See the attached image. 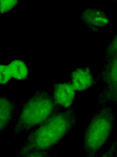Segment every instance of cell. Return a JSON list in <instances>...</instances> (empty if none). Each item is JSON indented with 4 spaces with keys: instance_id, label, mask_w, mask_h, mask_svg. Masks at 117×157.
I'll list each match as a JSON object with an SVG mask.
<instances>
[{
    "instance_id": "e0dca14e",
    "label": "cell",
    "mask_w": 117,
    "mask_h": 157,
    "mask_svg": "<svg viewBox=\"0 0 117 157\" xmlns=\"http://www.w3.org/2000/svg\"><path fill=\"white\" fill-rule=\"evenodd\" d=\"M115 157H117V151L115 155Z\"/></svg>"
},
{
    "instance_id": "8fae6325",
    "label": "cell",
    "mask_w": 117,
    "mask_h": 157,
    "mask_svg": "<svg viewBox=\"0 0 117 157\" xmlns=\"http://www.w3.org/2000/svg\"><path fill=\"white\" fill-rule=\"evenodd\" d=\"M18 3V0H1V14L6 13L13 10Z\"/></svg>"
},
{
    "instance_id": "9c48e42d",
    "label": "cell",
    "mask_w": 117,
    "mask_h": 157,
    "mask_svg": "<svg viewBox=\"0 0 117 157\" xmlns=\"http://www.w3.org/2000/svg\"><path fill=\"white\" fill-rule=\"evenodd\" d=\"M8 66L13 78L19 80H23L27 78L28 69L26 64L23 61L14 60L9 63Z\"/></svg>"
},
{
    "instance_id": "52a82bcc",
    "label": "cell",
    "mask_w": 117,
    "mask_h": 157,
    "mask_svg": "<svg viewBox=\"0 0 117 157\" xmlns=\"http://www.w3.org/2000/svg\"><path fill=\"white\" fill-rule=\"evenodd\" d=\"M19 104L12 98L2 96L0 101V132L6 131L9 124L17 119Z\"/></svg>"
},
{
    "instance_id": "7a4b0ae2",
    "label": "cell",
    "mask_w": 117,
    "mask_h": 157,
    "mask_svg": "<svg viewBox=\"0 0 117 157\" xmlns=\"http://www.w3.org/2000/svg\"><path fill=\"white\" fill-rule=\"evenodd\" d=\"M60 110L63 109L58 107L49 91L37 90L20 109L14 127L13 139L24 133H29Z\"/></svg>"
},
{
    "instance_id": "4fadbf2b",
    "label": "cell",
    "mask_w": 117,
    "mask_h": 157,
    "mask_svg": "<svg viewBox=\"0 0 117 157\" xmlns=\"http://www.w3.org/2000/svg\"><path fill=\"white\" fill-rule=\"evenodd\" d=\"M117 151V138L111 144L107 151L102 154L100 157H115Z\"/></svg>"
},
{
    "instance_id": "5b68a950",
    "label": "cell",
    "mask_w": 117,
    "mask_h": 157,
    "mask_svg": "<svg viewBox=\"0 0 117 157\" xmlns=\"http://www.w3.org/2000/svg\"><path fill=\"white\" fill-rule=\"evenodd\" d=\"M76 91L71 82L54 83L52 85L51 94L58 107L65 110L73 107Z\"/></svg>"
},
{
    "instance_id": "7c38bea8",
    "label": "cell",
    "mask_w": 117,
    "mask_h": 157,
    "mask_svg": "<svg viewBox=\"0 0 117 157\" xmlns=\"http://www.w3.org/2000/svg\"><path fill=\"white\" fill-rule=\"evenodd\" d=\"M0 69H1V75H0L1 85H4L8 83L13 77L11 75L8 65L1 64Z\"/></svg>"
},
{
    "instance_id": "ba28073f",
    "label": "cell",
    "mask_w": 117,
    "mask_h": 157,
    "mask_svg": "<svg viewBox=\"0 0 117 157\" xmlns=\"http://www.w3.org/2000/svg\"><path fill=\"white\" fill-rule=\"evenodd\" d=\"M71 78L73 86L78 91H85L97 83L89 67L75 69L71 74Z\"/></svg>"
},
{
    "instance_id": "8992f818",
    "label": "cell",
    "mask_w": 117,
    "mask_h": 157,
    "mask_svg": "<svg viewBox=\"0 0 117 157\" xmlns=\"http://www.w3.org/2000/svg\"><path fill=\"white\" fill-rule=\"evenodd\" d=\"M80 18L93 33H100V28L106 27L110 23V18L105 12L96 8H86L82 12Z\"/></svg>"
},
{
    "instance_id": "2e32d148",
    "label": "cell",
    "mask_w": 117,
    "mask_h": 157,
    "mask_svg": "<svg viewBox=\"0 0 117 157\" xmlns=\"http://www.w3.org/2000/svg\"><path fill=\"white\" fill-rule=\"evenodd\" d=\"M113 1H114V3H115L117 5V0H113Z\"/></svg>"
},
{
    "instance_id": "6da1fadb",
    "label": "cell",
    "mask_w": 117,
    "mask_h": 157,
    "mask_svg": "<svg viewBox=\"0 0 117 157\" xmlns=\"http://www.w3.org/2000/svg\"><path fill=\"white\" fill-rule=\"evenodd\" d=\"M80 112L73 107L60 110L28 133L15 157L37 152L49 153L77 125Z\"/></svg>"
},
{
    "instance_id": "277c9868",
    "label": "cell",
    "mask_w": 117,
    "mask_h": 157,
    "mask_svg": "<svg viewBox=\"0 0 117 157\" xmlns=\"http://www.w3.org/2000/svg\"><path fill=\"white\" fill-rule=\"evenodd\" d=\"M102 71L96 77L104 86L97 100V105H107L117 92V58L105 62Z\"/></svg>"
},
{
    "instance_id": "30bf717a",
    "label": "cell",
    "mask_w": 117,
    "mask_h": 157,
    "mask_svg": "<svg viewBox=\"0 0 117 157\" xmlns=\"http://www.w3.org/2000/svg\"><path fill=\"white\" fill-rule=\"evenodd\" d=\"M117 58V33L103 52L102 59L105 62Z\"/></svg>"
},
{
    "instance_id": "5bb4252c",
    "label": "cell",
    "mask_w": 117,
    "mask_h": 157,
    "mask_svg": "<svg viewBox=\"0 0 117 157\" xmlns=\"http://www.w3.org/2000/svg\"><path fill=\"white\" fill-rule=\"evenodd\" d=\"M48 152H37L31 153L23 157H58L59 154L54 155H49Z\"/></svg>"
},
{
    "instance_id": "9a60e30c",
    "label": "cell",
    "mask_w": 117,
    "mask_h": 157,
    "mask_svg": "<svg viewBox=\"0 0 117 157\" xmlns=\"http://www.w3.org/2000/svg\"><path fill=\"white\" fill-rule=\"evenodd\" d=\"M110 103H113L117 108V92L110 101Z\"/></svg>"
},
{
    "instance_id": "3957f363",
    "label": "cell",
    "mask_w": 117,
    "mask_h": 157,
    "mask_svg": "<svg viewBox=\"0 0 117 157\" xmlns=\"http://www.w3.org/2000/svg\"><path fill=\"white\" fill-rule=\"evenodd\" d=\"M117 113L108 105L95 113L84 131L82 147L86 157H97L115 128Z\"/></svg>"
}]
</instances>
